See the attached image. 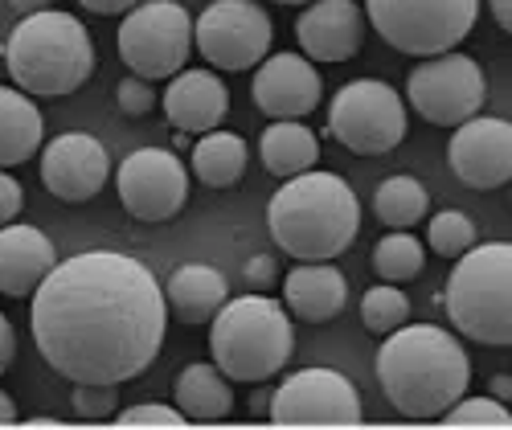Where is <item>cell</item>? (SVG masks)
<instances>
[{"instance_id": "cell-1", "label": "cell", "mask_w": 512, "mask_h": 430, "mask_svg": "<svg viewBox=\"0 0 512 430\" xmlns=\"http://www.w3.org/2000/svg\"><path fill=\"white\" fill-rule=\"evenodd\" d=\"M29 299L41 361L74 385L136 381L160 357L168 328L164 287L132 254L87 250L62 258Z\"/></svg>"}, {"instance_id": "cell-2", "label": "cell", "mask_w": 512, "mask_h": 430, "mask_svg": "<svg viewBox=\"0 0 512 430\" xmlns=\"http://www.w3.org/2000/svg\"><path fill=\"white\" fill-rule=\"evenodd\" d=\"M377 381L402 418L431 422L472 385L467 349L435 324H402L377 349Z\"/></svg>"}, {"instance_id": "cell-3", "label": "cell", "mask_w": 512, "mask_h": 430, "mask_svg": "<svg viewBox=\"0 0 512 430\" xmlns=\"http://www.w3.org/2000/svg\"><path fill=\"white\" fill-rule=\"evenodd\" d=\"M267 230L295 263H332L361 230V201L336 172H295L267 201Z\"/></svg>"}, {"instance_id": "cell-4", "label": "cell", "mask_w": 512, "mask_h": 430, "mask_svg": "<svg viewBox=\"0 0 512 430\" xmlns=\"http://www.w3.org/2000/svg\"><path fill=\"white\" fill-rule=\"evenodd\" d=\"M5 70L17 82V91L33 99L74 95L95 74L91 29L58 9L25 13L5 41Z\"/></svg>"}, {"instance_id": "cell-5", "label": "cell", "mask_w": 512, "mask_h": 430, "mask_svg": "<svg viewBox=\"0 0 512 430\" xmlns=\"http://www.w3.org/2000/svg\"><path fill=\"white\" fill-rule=\"evenodd\" d=\"M209 349H213V365L230 381H250V385L271 381L275 373L287 369L295 353L291 316L263 291L226 299L218 316L209 320Z\"/></svg>"}, {"instance_id": "cell-6", "label": "cell", "mask_w": 512, "mask_h": 430, "mask_svg": "<svg viewBox=\"0 0 512 430\" xmlns=\"http://www.w3.org/2000/svg\"><path fill=\"white\" fill-rule=\"evenodd\" d=\"M447 316L459 336L488 349L512 344V242L467 246L443 291Z\"/></svg>"}, {"instance_id": "cell-7", "label": "cell", "mask_w": 512, "mask_h": 430, "mask_svg": "<svg viewBox=\"0 0 512 430\" xmlns=\"http://www.w3.org/2000/svg\"><path fill=\"white\" fill-rule=\"evenodd\" d=\"M361 13L390 50L435 58L463 46L480 21V0H365Z\"/></svg>"}, {"instance_id": "cell-8", "label": "cell", "mask_w": 512, "mask_h": 430, "mask_svg": "<svg viewBox=\"0 0 512 430\" xmlns=\"http://www.w3.org/2000/svg\"><path fill=\"white\" fill-rule=\"evenodd\" d=\"M328 136L357 156H386L406 140V103L390 82L353 78L328 103Z\"/></svg>"}, {"instance_id": "cell-9", "label": "cell", "mask_w": 512, "mask_h": 430, "mask_svg": "<svg viewBox=\"0 0 512 430\" xmlns=\"http://www.w3.org/2000/svg\"><path fill=\"white\" fill-rule=\"evenodd\" d=\"M193 54V17L181 0H140L119 25V58L136 78H173Z\"/></svg>"}, {"instance_id": "cell-10", "label": "cell", "mask_w": 512, "mask_h": 430, "mask_svg": "<svg viewBox=\"0 0 512 430\" xmlns=\"http://www.w3.org/2000/svg\"><path fill=\"white\" fill-rule=\"evenodd\" d=\"M275 25L263 5L254 0H213L193 21V50L213 66V70H250L271 54Z\"/></svg>"}, {"instance_id": "cell-11", "label": "cell", "mask_w": 512, "mask_h": 430, "mask_svg": "<svg viewBox=\"0 0 512 430\" xmlns=\"http://www.w3.org/2000/svg\"><path fill=\"white\" fill-rule=\"evenodd\" d=\"M406 99L414 115H422L435 127H459L463 119L480 115L488 99V82L476 58H467L459 50L435 54L410 70L406 78Z\"/></svg>"}, {"instance_id": "cell-12", "label": "cell", "mask_w": 512, "mask_h": 430, "mask_svg": "<svg viewBox=\"0 0 512 430\" xmlns=\"http://www.w3.org/2000/svg\"><path fill=\"white\" fill-rule=\"evenodd\" d=\"M275 426H357L365 418L357 385L336 369H300L283 377L267 402Z\"/></svg>"}, {"instance_id": "cell-13", "label": "cell", "mask_w": 512, "mask_h": 430, "mask_svg": "<svg viewBox=\"0 0 512 430\" xmlns=\"http://www.w3.org/2000/svg\"><path fill=\"white\" fill-rule=\"evenodd\" d=\"M115 189H119L123 209L136 222H168L189 201V168L181 164L177 152L140 148L119 164Z\"/></svg>"}, {"instance_id": "cell-14", "label": "cell", "mask_w": 512, "mask_h": 430, "mask_svg": "<svg viewBox=\"0 0 512 430\" xmlns=\"http://www.w3.org/2000/svg\"><path fill=\"white\" fill-rule=\"evenodd\" d=\"M451 172L467 189H504L512 181V127L496 115H472L455 127L447 148Z\"/></svg>"}, {"instance_id": "cell-15", "label": "cell", "mask_w": 512, "mask_h": 430, "mask_svg": "<svg viewBox=\"0 0 512 430\" xmlns=\"http://www.w3.org/2000/svg\"><path fill=\"white\" fill-rule=\"evenodd\" d=\"M107 177H111L107 148L87 132H62L41 152V185L66 205L99 197Z\"/></svg>"}, {"instance_id": "cell-16", "label": "cell", "mask_w": 512, "mask_h": 430, "mask_svg": "<svg viewBox=\"0 0 512 430\" xmlns=\"http://www.w3.org/2000/svg\"><path fill=\"white\" fill-rule=\"evenodd\" d=\"M324 99V78L304 54H267L254 70V107L271 119H308Z\"/></svg>"}, {"instance_id": "cell-17", "label": "cell", "mask_w": 512, "mask_h": 430, "mask_svg": "<svg viewBox=\"0 0 512 430\" xmlns=\"http://www.w3.org/2000/svg\"><path fill=\"white\" fill-rule=\"evenodd\" d=\"M295 41L308 62H349L365 46V13L357 0H308L295 17Z\"/></svg>"}, {"instance_id": "cell-18", "label": "cell", "mask_w": 512, "mask_h": 430, "mask_svg": "<svg viewBox=\"0 0 512 430\" xmlns=\"http://www.w3.org/2000/svg\"><path fill=\"white\" fill-rule=\"evenodd\" d=\"M160 107L181 136H205L213 127H222V119L230 115V91L209 66L177 70L168 91L160 95Z\"/></svg>"}, {"instance_id": "cell-19", "label": "cell", "mask_w": 512, "mask_h": 430, "mask_svg": "<svg viewBox=\"0 0 512 430\" xmlns=\"http://www.w3.org/2000/svg\"><path fill=\"white\" fill-rule=\"evenodd\" d=\"M54 263L58 250L37 226H0V295L29 299L37 283L54 271Z\"/></svg>"}, {"instance_id": "cell-20", "label": "cell", "mask_w": 512, "mask_h": 430, "mask_svg": "<svg viewBox=\"0 0 512 430\" xmlns=\"http://www.w3.org/2000/svg\"><path fill=\"white\" fill-rule=\"evenodd\" d=\"M349 283L332 263H300L283 279V304L295 320L304 324H328L345 312Z\"/></svg>"}, {"instance_id": "cell-21", "label": "cell", "mask_w": 512, "mask_h": 430, "mask_svg": "<svg viewBox=\"0 0 512 430\" xmlns=\"http://www.w3.org/2000/svg\"><path fill=\"white\" fill-rule=\"evenodd\" d=\"M226 299H230V279L218 267H209V263H185L164 283L168 312H173L181 324H189V328L209 324Z\"/></svg>"}, {"instance_id": "cell-22", "label": "cell", "mask_w": 512, "mask_h": 430, "mask_svg": "<svg viewBox=\"0 0 512 430\" xmlns=\"http://www.w3.org/2000/svg\"><path fill=\"white\" fill-rule=\"evenodd\" d=\"M177 410L185 414V422H226L234 414L230 377L209 361L185 365L177 377Z\"/></svg>"}, {"instance_id": "cell-23", "label": "cell", "mask_w": 512, "mask_h": 430, "mask_svg": "<svg viewBox=\"0 0 512 430\" xmlns=\"http://www.w3.org/2000/svg\"><path fill=\"white\" fill-rule=\"evenodd\" d=\"M259 156L271 177H295V172H308L320 160V140L304 119H271L259 136Z\"/></svg>"}, {"instance_id": "cell-24", "label": "cell", "mask_w": 512, "mask_h": 430, "mask_svg": "<svg viewBox=\"0 0 512 430\" xmlns=\"http://www.w3.org/2000/svg\"><path fill=\"white\" fill-rule=\"evenodd\" d=\"M41 111L33 95L17 91V86H0V168H13L37 156L41 148Z\"/></svg>"}, {"instance_id": "cell-25", "label": "cell", "mask_w": 512, "mask_h": 430, "mask_svg": "<svg viewBox=\"0 0 512 430\" xmlns=\"http://www.w3.org/2000/svg\"><path fill=\"white\" fill-rule=\"evenodd\" d=\"M242 172H246V144H242V136L213 127V132H205L193 144V177L205 189H230V185L242 181Z\"/></svg>"}, {"instance_id": "cell-26", "label": "cell", "mask_w": 512, "mask_h": 430, "mask_svg": "<svg viewBox=\"0 0 512 430\" xmlns=\"http://www.w3.org/2000/svg\"><path fill=\"white\" fill-rule=\"evenodd\" d=\"M373 209L390 230H410L431 213V193H426L422 181H414L410 172H398V177H386L377 185Z\"/></svg>"}, {"instance_id": "cell-27", "label": "cell", "mask_w": 512, "mask_h": 430, "mask_svg": "<svg viewBox=\"0 0 512 430\" xmlns=\"http://www.w3.org/2000/svg\"><path fill=\"white\" fill-rule=\"evenodd\" d=\"M422 267H426V246L410 230H390L373 246V271H377V279H386V283L402 287V283L418 279Z\"/></svg>"}, {"instance_id": "cell-28", "label": "cell", "mask_w": 512, "mask_h": 430, "mask_svg": "<svg viewBox=\"0 0 512 430\" xmlns=\"http://www.w3.org/2000/svg\"><path fill=\"white\" fill-rule=\"evenodd\" d=\"M410 320V299L398 283H377L361 295V324L373 336H390L394 328H402Z\"/></svg>"}, {"instance_id": "cell-29", "label": "cell", "mask_w": 512, "mask_h": 430, "mask_svg": "<svg viewBox=\"0 0 512 430\" xmlns=\"http://www.w3.org/2000/svg\"><path fill=\"white\" fill-rule=\"evenodd\" d=\"M426 242L439 258H459L467 246L476 242V222L467 218L463 209H443L431 218V230H426Z\"/></svg>"}, {"instance_id": "cell-30", "label": "cell", "mask_w": 512, "mask_h": 430, "mask_svg": "<svg viewBox=\"0 0 512 430\" xmlns=\"http://www.w3.org/2000/svg\"><path fill=\"white\" fill-rule=\"evenodd\" d=\"M443 426H512V414H508V402H496V398H459L451 402L443 414H439Z\"/></svg>"}, {"instance_id": "cell-31", "label": "cell", "mask_w": 512, "mask_h": 430, "mask_svg": "<svg viewBox=\"0 0 512 430\" xmlns=\"http://www.w3.org/2000/svg\"><path fill=\"white\" fill-rule=\"evenodd\" d=\"M70 406L82 422H107L119 410V385H74Z\"/></svg>"}, {"instance_id": "cell-32", "label": "cell", "mask_w": 512, "mask_h": 430, "mask_svg": "<svg viewBox=\"0 0 512 430\" xmlns=\"http://www.w3.org/2000/svg\"><path fill=\"white\" fill-rule=\"evenodd\" d=\"M115 103H119V111L127 115V119H144L156 103H160V95L152 91V82L148 78H123L119 82V91H115Z\"/></svg>"}, {"instance_id": "cell-33", "label": "cell", "mask_w": 512, "mask_h": 430, "mask_svg": "<svg viewBox=\"0 0 512 430\" xmlns=\"http://www.w3.org/2000/svg\"><path fill=\"white\" fill-rule=\"evenodd\" d=\"M115 426H185V414L177 410V406H160V402H140V406H132V410H119L115 418H111Z\"/></svg>"}, {"instance_id": "cell-34", "label": "cell", "mask_w": 512, "mask_h": 430, "mask_svg": "<svg viewBox=\"0 0 512 430\" xmlns=\"http://www.w3.org/2000/svg\"><path fill=\"white\" fill-rule=\"evenodd\" d=\"M21 209H25V189H21V181H13L9 172L0 168V226L17 222Z\"/></svg>"}, {"instance_id": "cell-35", "label": "cell", "mask_w": 512, "mask_h": 430, "mask_svg": "<svg viewBox=\"0 0 512 430\" xmlns=\"http://www.w3.org/2000/svg\"><path fill=\"white\" fill-rule=\"evenodd\" d=\"M275 279H279L275 254H254L250 263H246V283H250L254 291H267V287H275Z\"/></svg>"}, {"instance_id": "cell-36", "label": "cell", "mask_w": 512, "mask_h": 430, "mask_svg": "<svg viewBox=\"0 0 512 430\" xmlns=\"http://www.w3.org/2000/svg\"><path fill=\"white\" fill-rule=\"evenodd\" d=\"M140 0H78V9H87V13H99V17H119L127 9H136Z\"/></svg>"}, {"instance_id": "cell-37", "label": "cell", "mask_w": 512, "mask_h": 430, "mask_svg": "<svg viewBox=\"0 0 512 430\" xmlns=\"http://www.w3.org/2000/svg\"><path fill=\"white\" fill-rule=\"evenodd\" d=\"M13 357H17V332H13V324L5 320V312H0V373L13 365Z\"/></svg>"}, {"instance_id": "cell-38", "label": "cell", "mask_w": 512, "mask_h": 430, "mask_svg": "<svg viewBox=\"0 0 512 430\" xmlns=\"http://www.w3.org/2000/svg\"><path fill=\"white\" fill-rule=\"evenodd\" d=\"M488 9L504 33H512V0H488Z\"/></svg>"}, {"instance_id": "cell-39", "label": "cell", "mask_w": 512, "mask_h": 430, "mask_svg": "<svg viewBox=\"0 0 512 430\" xmlns=\"http://www.w3.org/2000/svg\"><path fill=\"white\" fill-rule=\"evenodd\" d=\"M492 398H496V402H508V398H512V381H508V373H496V377H492Z\"/></svg>"}, {"instance_id": "cell-40", "label": "cell", "mask_w": 512, "mask_h": 430, "mask_svg": "<svg viewBox=\"0 0 512 430\" xmlns=\"http://www.w3.org/2000/svg\"><path fill=\"white\" fill-rule=\"evenodd\" d=\"M13 422H17V402L0 390V426H13Z\"/></svg>"}, {"instance_id": "cell-41", "label": "cell", "mask_w": 512, "mask_h": 430, "mask_svg": "<svg viewBox=\"0 0 512 430\" xmlns=\"http://www.w3.org/2000/svg\"><path fill=\"white\" fill-rule=\"evenodd\" d=\"M9 5H13L17 13H37V9H50L54 0H9Z\"/></svg>"}, {"instance_id": "cell-42", "label": "cell", "mask_w": 512, "mask_h": 430, "mask_svg": "<svg viewBox=\"0 0 512 430\" xmlns=\"http://www.w3.org/2000/svg\"><path fill=\"white\" fill-rule=\"evenodd\" d=\"M275 5H308V0H275Z\"/></svg>"}, {"instance_id": "cell-43", "label": "cell", "mask_w": 512, "mask_h": 430, "mask_svg": "<svg viewBox=\"0 0 512 430\" xmlns=\"http://www.w3.org/2000/svg\"><path fill=\"white\" fill-rule=\"evenodd\" d=\"M0 70H5V41H0Z\"/></svg>"}]
</instances>
